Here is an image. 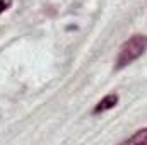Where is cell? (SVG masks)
<instances>
[{"label":"cell","instance_id":"1","mask_svg":"<svg viewBox=\"0 0 147 145\" xmlns=\"http://www.w3.org/2000/svg\"><path fill=\"white\" fill-rule=\"evenodd\" d=\"M147 50V36L146 34H134L130 39H127L118 55H116V68H123L127 65H130L132 62H135L137 58H140Z\"/></svg>","mask_w":147,"mask_h":145},{"label":"cell","instance_id":"2","mask_svg":"<svg viewBox=\"0 0 147 145\" xmlns=\"http://www.w3.org/2000/svg\"><path fill=\"white\" fill-rule=\"evenodd\" d=\"M116 104H118V94H116V92H111L108 96H105V97L94 106L92 114H99V113H105V111H108V109H113Z\"/></svg>","mask_w":147,"mask_h":145},{"label":"cell","instance_id":"3","mask_svg":"<svg viewBox=\"0 0 147 145\" xmlns=\"http://www.w3.org/2000/svg\"><path fill=\"white\" fill-rule=\"evenodd\" d=\"M121 144L123 145H147V128L137 130L132 137L125 138Z\"/></svg>","mask_w":147,"mask_h":145},{"label":"cell","instance_id":"4","mask_svg":"<svg viewBox=\"0 0 147 145\" xmlns=\"http://www.w3.org/2000/svg\"><path fill=\"white\" fill-rule=\"evenodd\" d=\"M12 0H0V14H3L7 9H10Z\"/></svg>","mask_w":147,"mask_h":145}]
</instances>
